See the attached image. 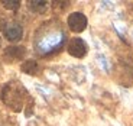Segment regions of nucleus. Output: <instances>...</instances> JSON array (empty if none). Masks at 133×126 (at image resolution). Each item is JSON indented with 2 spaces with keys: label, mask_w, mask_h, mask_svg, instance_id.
Segmentation results:
<instances>
[{
  "label": "nucleus",
  "mask_w": 133,
  "mask_h": 126,
  "mask_svg": "<svg viewBox=\"0 0 133 126\" xmlns=\"http://www.w3.org/2000/svg\"><path fill=\"white\" fill-rule=\"evenodd\" d=\"M66 42V33L59 22L49 20L42 23V26L35 33V51L41 56H48L61 51Z\"/></svg>",
  "instance_id": "obj_1"
},
{
  "label": "nucleus",
  "mask_w": 133,
  "mask_h": 126,
  "mask_svg": "<svg viewBox=\"0 0 133 126\" xmlns=\"http://www.w3.org/2000/svg\"><path fill=\"white\" fill-rule=\"evenodd\" d=\"M66 25H68L70 30H72L75 33H81L85 30L87 25H88V19L81 12H72L66 19Z\"/></svg>",
  "instance_id": "obj_2"
},
{
  "label": "nucleus",
  "mask_w": 133,
  "mask_h": 126,
  "mask_svg": "<svg viewBox=\"0 0 133 126\" xmlns=\"http://www.w3.org/2000/svg\"><path fill=\"white\" fill-rule=\"evenodd\" d=\"M66 51L71 56H75V58H83L87 55L88 52V45L85 43V41L81 39V38H74L68 42L66 45Z\"/></svg>",
  "instance_id": "obj_3"
},
{
  "label": "nucleus",
  "mask_w": 133,
  "mask_h": 126,
  "mask_svg": "<svg viewBox=\"0 0 133 126\" xmlns=\"http://www.w3.org/2000/svg\"><path fill=\"white\" fill-rule=\"evenodd\" d=\"M3 35L10 42H19L22 39V36H23V28L19 23H15V22L7 23L3 28Z\"/></svg>",
  "instance_id": "obj_4"
},
{
  "label": "nucleus",
  "mask_w": 133,
  "mask_h": 126,
  "mask_svg": "<svg viewBox=\"0 0 133 126\" xmlns=\"http://www.w3.org/2000/svg\"><path fill=\"white\" fill-rule=\"evenodd\" d=\"M26 54V49L23 47H9L4 51V56L10 60H22Z\"/></svg>",
  "instance_id": "obj_5"
},
{
  "label": "nucleus",
  "mask_w": 133,
  "mask_h": 126,
  "mask_svg": "<svg viewBox=\"0 0 133 126\" xmlns=\"http://www.w3.org/2000/svg\"><path fill=\"white\" fill-rule=\"evenodd\" d=\"M22 71L25 74H30V75H35V74L39 71V64L35 60H26L23 64H22Z\"/></svg>",
  "instance_id": "obj_6"
},
{
  "label": "nucleus",
  "mask_w": 133,
  "mask_h": 126,
  "mask_svg": "<svg viewBox=\"0 0 133 126\" xmlns=\"http://www.w3.org/2000/svg\"><path fill=\"white\" fill-rule=\"evenodd\" d=\"M29 9L35 13H43L48 9V3L43 2V0H33V2L29 3Z\"/></svg>",
  "instance_id": "obj_7"
},
{
  "label": "nucleus",
  "mask_w": 133,
  "mask_h": 126,
  "mask_svg": "<svg viewBox=\"0 0 133 126\" xmlns=\"http://www.w3.org/2000/svg\"><path fill=\"white\" fill-rule=\"evenodd\" d=\"M2 4H3L6 9H9V10H16V9H19L20 2H17V0H3Z\"/></svg>",
  "instance_id": "obj_8"
},
{
  "label": "nucleus",
  "mask_w": 133,
  "mask_h": 126,
  "mask_svg": "<svg viewBox=\"0 0 133 126\" xmlns=\"http://www.w3.org/2000/svg\"><path fill=\"white\" fill-rule=\"evenodd\" d=\"M0 47H2V38H0Z\"/></svg>",
  "instance_id": "obj_9"
}]
</instances>
